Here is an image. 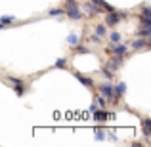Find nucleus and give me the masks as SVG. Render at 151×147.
<instances>
[{"label":"nucleus","mask_w":151,"mask_h":147,"mask_svg":"<svg viewBox=\"0 0 151 147\" xmlns=\"http://www.w3.org/2000/svg\"><path fill=\"white\" fill-rule=\"evenodd\" d=\"M142 132H144L145 140H149V138H151V118H147V117L142 118Z\"/></svg>","instance_id":"obj_10"},{"label":"nucleus","mask_w":151,"mask_h":147,"mask_svg":"<svg viewBox=\"0 0 151 147\" xmlns=\"http://www.w3.org/2000/svg\"><path fill=\"white\" fill-rule=\"evenodd\" d=\"M136 34H138V37H144V38H151V29H149V27H140Z\"/></svg>","instance_id":"obj_15"},{"label":"nucleus","mask_w":151,"mask_h":147,"mask_svg":"<svg viewBox=\"0 0 151 147\" xmlns=\"http://www.w3.org/2000/svg\"><path fill=\"white\" fill-rule=\"evenodd\" d=\"M92 115H94V120H98V122H105L107 120V111L105 109H100V107H98Z\"/></svg>","instance_id":"obj_11"},{"label":"nucleus","mask_w":151,"mask_h":147,"mask_svg":"<svg viewBox=\"0 0 151 147\" xmlns=\"http://www.w3.org/2000/svg\"><path fill=\"white\" fill-rule=\"evenodd\" d=\"M78 2V0H65V6H67V4H77Z\"/></svg>","instance_id":"obj_28"},{"label":"nucleus","mask_w":151,"mask_h":147,"mask_svg":"<svg viewBox=\"0 0 151 147\" xmlns=\"http://www.w3.org/2000/svg\"><path fill=\"white\" fill-rule=\"evenodd\" d=\"M122 17H126V14H121V11H117V10L107 11V15H105V25L107 27H115Z\"/></svg>","instance_id":"obj_4"},{"label":"nucleus","mask_w":151,"mask_h":147,"mask_svg":"<svg viewBox=\"0 0 151 147\" xmlns=\"http://www.w3.org/2000/svg\"><path fill=\"white\" fill-rule=\"evenodd\" d=\"M100 94L107 99V101H111V103H117V101H119V98L115 96V92H113V84H111L109 80H105V82L100 86Z\"/></svg>","instance_id":"obj_1"},{"label":"nucleus","mask_w":151,"mask_h":147,"mask_svg":"<svg viewBox=\"0 0 151 147\" xmlns=\"http://www.w3.org/2000/svg\"><path fill=\"white\" fill-rule=\"evenodd\" d=\"M109 40H111V44H117V42H121V33L113 31V33L109 34Z\"/></svg>","instance_id":"obj_19"},{"label":"nucleus","mask_w":151,"mask_h":147,"mask_svg":"<svg viewBox=\"0 0 151 147\" xmlns=\"http://www.w3.org/2000/svg\"><path fill=\"white\" fill-rule=\"evenodd\" d=\"M90 2H94V4H98V6H101L105 14H107V11H113V10H115V8L111 6V4H107L105 0H90Z\"/></svg>","instance_id":"obj_13"},{"label":"nucleus","mask_w":151,"mask_h":147,"mask_svg":"<svg viewBox=\"0 0 151 147\" xmlns=\"http://www.w3.org/2000/svg\"><path fill=\"white\" fill-rule=\"evenodd\" d=\"M75 78H77L78 82H81V84H84V86H88V88H96V84H94V80L90 77H84V75H81V73H77V71H75Z\"/></svg>","instance_id":"obj_9"},{"label":"nucleus","mask_w":151,"mask_h":147,"mask_svg":"<svg viewBox=\"0 0 151 147\" xmlns=\"http://www.w3.org/2000/svg\"><path fill=\"white\" fill-rule=\"evenodd\" d=\"M65 15L69 19H73V21L82 19V11H81V8H78L77 4H67V6H65Z\"/></svg>","instance_id":"obj_3"},{"label":"nucleus","mask_w":151,"mask_h":147,"mask_svg":"<svg viewBox=\"0 0 151 147\" xmlns=\"http://www.w3.org/2000/svg\"><path fill=\"white\" fill-rule=\"evenodd\" d=\"M113 92H115V96L121 99V96H124V94H126V82H119V84H115L113 86Z\"/></svg>","instance_id":"obj_12"},{"label":"nucleus","mask_w":151,"mask_h":147,"mask_svg":"<svg viewBox=\"0 0 151 147\" xmlns=\"http://www.w3.org/2000/svg\"><path fill=\"white\" fill-rule=\"evenodd\" d=\"M96 140L98 141L105 140V130H103V128H96Z\"/></svg>","instance_id":"obj_23"},{"label":"nucleus","mask_w":151,"mask_h":147,"mask_svg":"<svg viewBox=\"0 0 151 147\" xmlns=\"http://www.w3.org/2000/svg\"><path fill=\"white\" fill-rule=\"evenodd\" d=\"M109 50L113 52L115 55H122V57H124L126 52H128V46H126V44H121V42H117V44H109Z\"/></svg>","instance_id":"obj_8"},{"label":"nucleus","mask_w":151,"mask_h":147,"mask_svg":"<svg viewBox=\"0 0 151 147\" xmlns=\"http://www.w3.org/2000/svg\"><path fill=\"white\" fill-rule=\"evenodd\" d=\"M149 46H151V38H144V37L132 42V50H149Z\"/></svg>","instance_id":"obj_5"},{"label":"nucleus","mask_w":151,"mask_h":147,"mask_svg":"<svg viewBox=\"0 0 151 147\" xmlns=\"http://www.w3.org/2000/svg\"><path fill=\"white\" fill-rule=\"evenodd\" d=\"M75 48V54H90V48H86V46H81V42H78L77 46H73Z\"/></svg>","instance_id":"obj_18"},{"label":"nucleus","mask_w":151,"mask_h":147,"mask_svg":"<svg viewBox=\"0 0 151 147\" xmlns=\"http://www.w3.org/2000/svg\"><path fill=\"white\" fill-rule=\"evenodd\" d=\"M50 17H58V15H65V10L63 8H52V10L48 11Z\"/></svg>","instance_id":"obj_16"},{"label":"nucleus","mask_w":151,"mask_h":147,"mask_svg":"<svg viewBox=\"0 0 151 147\" xmlns=\"http://www.w3.org/2000/svg\"><path fill=\"white\" fill-rule=\"evenodd\" d=\"M96 105L100 107V109H105V105H107V99L101 96V94H98L96 96Z\"/></svg>","instance_id":"obj_17"},{"label":"nucleus","mask_w":151,"mask_h":147,"mask_svg":"<svg viewBox=\"0 0 151 147\" xmlns=\"http://www.w3.org/2000/svg\"><path fill=\"white\" fill-rule=\"evenodd\" d=\"M96 34L103 38V37L107 34V27H105V25H96Z\"/></svg>","instance_id":"obj_21"},{"label":"nucleus","mask_w":151,"mask_h":147,"mask_svg":"<svg viewBox=\"0 0 151 147\" xmlns=\"http://www.w3.org/2000/svg\"><path fill=\"white\" fill-rule=\"evenodd\" d=\"M90 42H94V44H101V37H98V34H92V37H90Z\"/></svg>","instance_id":"obj_27"},{"label":"nucleus","mask_w":151,"mask_h":147,"mask_svg":"<svg viewBox=\"0 0 151 147\" xmlns=\"http://www.w3.org/2000/svg\"><path fill=\"white\" fill-rule=\"evenodd\" d=\"M78 42H81V38H78L77 33H69V34H67V44H69V46H77Z\"/></svg>","instance_id":"obj_14"},{"label":"nucleus","mask_w":151,"mask_h":147,"mask_svg":"<svg viewBox=\"0 0 151 147\" xmlns=\"http://www.w3.org/2000/svg\"><path fill=\"white\" fill-rule=\"evenodd\" d=\"M65 65H67V61H65V59H63V57H59L58 61L54 63V67H58V69H63V67H65Z\"/></svg>","instance_id":"obj_26"},{"label":"nucleus","mask_w":151,"mask_h":147,"mask_svg":"<svg viewBox=\"0 0 151 147\" xmlns=\"http://www.w3.org/2000/svg\"><path fill=\"white\" fill-rule=\"evenodd\" d=\"M101 75L105 77V80H111V78H113V73H111L107 67H103V69H101Z\"/></svg>","instance_id":"obj_24"},{"label":"nucleus","mask_w":151,"mask_h":147,"mask_svg":"<svg viewBox=\"0 0 151 147\" xmlns=\"http://www.w3.org/2000/svg\"><path fill=\"white\" fill-rule=\"evenodd\" d=\"M8 82H10V84L14 86L15 94H17L19 98H21V96H25V94H27V86H25V82H23L21 78H17V77H8Z\"/></svg>","instance_id":"obj_2"},{"label":"nucleus","mask_w":151,"mask_h":147,"mask_svg":"<svg viewBox=\"0 0 151 147\" xmlns=\"http://www.w3.org/2000/svg\"><path fill=\"white\" fill-rule=\"evenodd\" d=\"M140 17H149V19H151V8H149V6H144V8H142Z\"/></svg>","instance_id":"obj_22"},{"label":"nucleus","mask_w":151,"mask_h":147,"mask_svg":"<svg viewBox=\"0 0 151 147\" xmlns=\"http://www.w3.org/2000/svg\"><path fill=\"white\" fill-rule=\"evenodd\" d=\"M121 65H122V55H113V57L107 61V65H105V67L111 71V73H115V71H117Z\"/></svg>","instance_id":"obj_7"},{"label":"nucleus","mask_w":151,"mask_h":147,"mask_svg":"<svg viewBox=\"0 0 151 147\" xmlns=\"http://www.w3.org/2000/svg\"><path fill=\"white\" fill-rule=\"evenodd\" d=\"M2 29H6V25H4V23H0V31H2Z\"/></svg>","instance_id":"obj_29"},{"label":"nucleus","mask_w":151,"mask_h":147,"mask_svg":"<svg viewBox=\"0 0 151 147\" xmlns=\"http://www.w3.org/2000/svg\"><path fill=\"white\" fill-rule=\"evenodd\" d=\"M84 11H86L88 15L105 14V11H103V8H101V6H98V4H94V2H86V4H84Z\"/></svg>","instance_id":"obj_6"},{"label":"nucleus","mask_w":151,"mask_h":147,"mask_svg":"<svg viewBox=\"0 0 151 147\" xmlns=\"http://www.w3.org/2000/svg\"><path fill=\"white\" fill-rule=\"evenodd\" d=\"M15 21V17H14V15H2V17H0V23H4V25H10V23H14Z\"/></svg>","instance_id":"obj_20"},{"label":"nucleus","mask_w":151,"mask_h":147,"mask_svg":"<svg viewBox=\"0 0 151 147\" xmlns=\"http://www.w3.org/2000/svg\"><path fill=\"white\" fill-rule=\"evenodd\" d=\"M140 25L142 27H149L151 29V19L149 17H140Z\"/></svg>","instance_id":"obj_25"}]
</instances>
